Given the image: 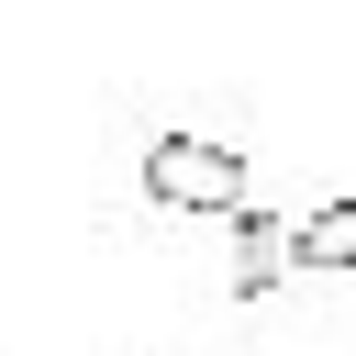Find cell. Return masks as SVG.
I'll return each mask as SVG.
<instances>
[{"mask_svg": "<svg viewBox=\"0 0 356 356\" xmlns=\"http://www.w3.org/2000/svg\"><path fill=\"white\" fill-rule=\"evenodd\" d=\"M145 200L156 211H189V222H234L256 200V167L234 145H211V134H156L145 145Z\"/></svg>", "mask_w": 356, "mask_h": 356, "instance_id": "obj_1", "label": "cell"}, {"mask_svg": "<svg viewBox=\"0 0 356 356\" xmlns=\"http://www.w3.org/2000/svg\"><path fill=\"white\" fill-rule=\"evenodd\" d=\"M289 267H300V256H289V222L245 200V211H234V300H267Z\"/></svg>", "mask_w": 356, "mask_h": 356, "instance_id": "obj_2", "label": "cell"}, {"mask_svg": "<svg viewBox=\"0 0 356 356\" xmlns=\"http://www.w3.org/2000/svg\"><path fill=\"white\" fill-rule=\"evenodd\" d=\"M289 256H300V267H356V189L323 200V211H300V222H289Z\"/></svg>", "mask_w": 356, "mask_h": 356, "instance_id": "obj_3", "label": "cell"}]
</instances>
